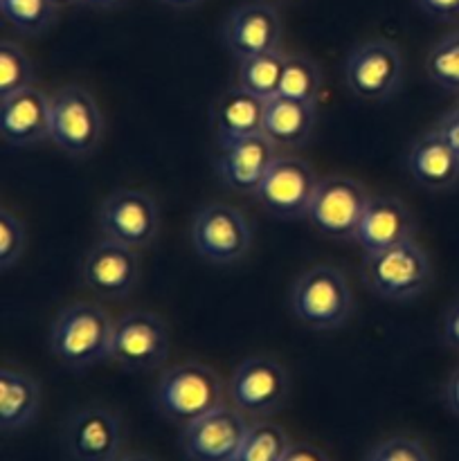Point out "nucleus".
<instances>
[{
    "instance_id": "nucleus-1",
    "label": "nucleus",
    "mask_w": 459,
    "mask_h": 461,
    "mask_svg": "<svg viewBox=\"0 0 459 461\" xmlns=\"http://www.w3.org/2000/svg\"><path fill=\"white\" fill-rule=\"evenodd\" d=\"M112 327L115 320L106 309L90 302H76L58 311L52 320L48 347L63 367L84 372L111 360Z\"/></svg>"
},
{
    "instance_id": "nucleus-2",
    "label": "nucleus",
    "mask_w": 459,
    "mask_h": 461,
    "mask_svg": "<svg viewBox=\"0 0 459 461\" xmlns=\"http://www.w3.org/2000/svg\"><path fill=\"white\" fill-rule=\"evenodd\" d=\"M151 401L165 421L184 428L225 405L228 385L212 367L189 360L160 374Z\"/></svg>"
},
{
    "instance_id": "nucleus-3",
    "label": "nucleus",
    "mask_w": 459,
    "mask_h": 461,
    "mask_svg": "<svg viewBox=\"0 0 459 461\" xmlns=\"http://www.w3.org/2000/svg\"><path fill=\"white\" fill-rule=\"evenodd\" d=\"M360 270L369 291L387 302H410L432 284L430 257L414 239L367 252Z\"/></svg>"
},
{
    "instance_id": "nucleus-4",
    "label": "nucleus",
    "mask_w": 459,
    "mask_h": 461,
    "mask_svg": "<svg viewBox=\"0 0 459 461\" xmlns=\"http://www.w3.org/2000/svg\"><path fill=\"white\" fill-rule=\"evenodd\" d=\"M354 309L349 282L333 266H313L295 279L291 311L310 331H336L345 327Z\"/></svg>"
},
{
    "instance_id": "nucleus-5",
    "label": "nucleus",
    "mask_w": 459,
    "mask_h": 461,
    "mask_svg": "<svg viewBox=\"0 0 459 461\" xmlns=\"http://www.w3.org/2000/svg\"><path fill=\"white\" fill-rule=\"evenodd\" d=\"M291 376L286 367L270 356H250L232 372L228 381L230 405L250 421H261L286 405Z\"/></svg>"
},
{
    "instance_id": "nucleus-6",
    "label": "nucleus",
    "mask_w": 459,
    "mask_h": 461,
    "mask_svg": "<svg viewBox=\"0 0 459 461\" xmlns=\"http://www.w3.org/2000/svg\"><path fill=\"white\" fill-rule=\"evenodd\" d=\"M248 216L228 203H207L194 214L192 246L205 261L230 266L241 261L252 248Z\"/></svg>"
},
{
    "instance_id": "nucleus-7",
    "label": "nucleus",
    "mask_w": 459,
    "mask_h": 461,
    "mask_svg": "<svg viewBox=\"0 0 459 461\" xmlns=\"http://www.w3.org/2000/svg\"><path fill=\"white\" fill-rule=\"evenodd\" d=\"M104 138V115L81 86H63L52 95L50 140L68 156H88Z\"/></svg>"
},
{
    "instance_id": "nucleus-8",
    "label": "nucleus",
    "mask_w": 459,
    "mask_h": 461,
    "mask_svg": "<svg viewBox=\"0 0 459 461\" xmlns=\"http://www.w3.org/2000/svg\"><path fill=\"white\" fill-rule=\"evenodd\" d=\"M169 356V329L148 311H129L112 327L111 360L126 372H151Z\"/></svg>"
},
{
    "instance_id": "nucleus-9",
    "label": "nucleus",
    "mask_w": 459,
    "mask_h": 461,
    "mask_svg": "<svg viewBox=\"0 0 459 461\" xmlns=\"http://www.w3.org/2000/svg\"><path fill=\"white\" fill-rule=\"evenodd\" d=\"M369 201L372 196L358 180L349 176H327L320 180L306 219L322 237L354 241Z\"/></svg>"
},
{
    "instance_id": "nucleus-10",
    "label": "nucleus",
    "mask_w": 459,
    "mask_h": 461,
    "mask_svg": "<svg viewBox=\"0 0 459 461\" xmlns=\"http://www.w3.org/2000/svg\"><path fill=\"white\" fill-rule=\"evenodd\" d=\"M320 180L313 167L302 158L277 156L255 198L274 219H306Z\"/></svg>"
},
{
    "instance_id": "nucleus-11",
    "label": "nucleus",
    "mask_w": 459,
    "mask_h": 461,
    "mask_svg": "<svg viewBox=\"0 0 459 461\" xmlns=\"http://www.w3.org/2000/svg\"><path fill=\"white\" fill-rule=\"evenodd\" d=\"M97 223L104 239L142 250L160 232V210L142 189L122 187L102 203Z\"/></svg>"
},
{
    "instance_id": "nucleus-12",
    "label": "nucleus",
    "mask_w": 459,
    "mask_h": 461,
    "mask_svg": "<svg viewBox=\"0 0 459 461\" xmlns=\"http://www.w3.org/2000/svg\"><path fill=\"white\" fill-rule=\"evenodd\" d=\"M351 93L364 102H385L403 81V57L392 41L374 39L356 45L345 61Z\"/></svg>"
},
{
    "instance_id": "nucleus-13",
    "label": "nucleus",
    "mask_w": 459,
    "mask_h": 461,
    "mask_svg": "<svg viewBox=\"0 0 459 461\" xmlns=\"http://www.w3.org/2000/svg\"><path fill=\"white\" fill-rule=\"evenodd\" d=\"M79 277L88 291L102 300H124L138 288L142 277L140 250L104 239L86 250Z\"/></svg>"
},
{
    "instance_id": "nucleus-14",
    "label": "nucleus",
    "mask_w": 459,
    "mask_h": 461,
    "mask_svg": "<svg viewBox=\"0 0 459 461\" xmlns=\"http://www.w3.org/2000/svg\"><path fill=\"white\" fill-rule=\"evenodd\" d=\"M250 423L246 414L225 403L183 428L180 450L189 461H234Z\"/></svg>"
},
{
    "instance_id": "nucleus-15",
    "label": "nucleus",
    "mask_w": 459,
    "mask_h": 461,
    "mask_svg": "<svg viewBox=\"0 0 459 461\" xmlns=\"http://www.w3.org/2000/svg\"><path fill=\"white\" fill-rule=\"evenodd\" d=\"M63 446L72 461H117L124 455V428L115 412L88 405L66 421Z\"/></svg>"
},
{
    "instance_id": "nucleus-16",
    "label": "nucleus",
    "mask_w": 459,
    "mask_h": 461,
    "mask_svg": "<svg viewBox=\"0 0 459 461\" xmlns=\"http://www.w3.org/2000/svg\"><path fill=\"white\" fill-rule=\"evenodd\" d=\"M225 50L237 61L252 54L277 50L282 43V18L270 3H243L225 16L220 27Z\"/></svg>"
},
{
    "instance_id": "nucleus-17",
    "label": "nucleus",
    "mask_w": 459,
    "mask_h": 461,
    "mask_svg": "<svg viewBox=\"0 0 459 461\" xmlns=\"http://www.w3.org/2000/svg\"><path fill=\"white\" fill-rule=\"evenodd\" d=\"M274 149L277 147L264 133L223 144L214 158L216 174L223 180L225 187L232 189L234 194L256 196L261 183L277 158Z\"/></svg>"
},
{
    "instance_id": "nucleus-18",
    "label": "nucleus",
    "mask_w": 459,
    "mask_h": 461,
    "mask_svg": "<svg viewBox=\"0 0 459 461\" xmlns=\"http://www.w3.org/2000/svg\"><path fill=\"white\" fill-rule=\"evenodd\" d=\"M52 95L36 86L0 97V135L7 147L25 149L50 140Z\"/></svg>"
},
{
    "instance_id": "nucleus-19",
    "label": "nucleus",
    "mask_w": 459,
    "mask_h": 461,
    "mask_svg": "<svg viewBox=\"0 0 459 461\" xmlns=\"http://www.w3.org/2000/svg\"><path fill=\"white\" fill-rule=\"evenodd\" d=\"M417 223L412 212L408 210L400 198L396 196H372L354 241L363 248V252H378L414 239Z\"/></svg>"
},
{
    "instance_id": "nucleus-20",
    "label": "nucleus",
    "mask_w": 459,
    "mask_h": 461,
    "mask_svg": "<svg viewBox=\"0 0 459 461\" xmlns=\"http://www.w3.org/2000/svg\"><path fill=\"white\" fill-rule=\"evenodd\" d=\"M266 99L248 93L241 86H230L214 99L210 108V124L216 144L237 142L264 133Z\"/></svg>"
},
{
    "instance_id": "nucleus-21",
    "label": "nucleus",
    "mask_w": 459,
    "mask_h": 461,
    "mask_svg": "<svg viewBox=\"0 0 459 461\" xmlns=\"http://www.w3.org/2000/svg\"><path fill=\"white\" fill-rule=\"evenodd\" d=\"M412 180L430 192H444L459 183V153L436 129L418 135L405 156Z\"/></svg>"
},
{
    "instance_id": "nucleus-22",
    "label": "nucleus",
    "mask_w": 459,
    "mask_h": 461,
    "mask_svg": "<svg viewBox=\"0 0 459 461\" xmlns=\"http://www.w3.org/2000/svg\"><path fill=\"white\" fill-rule=\"evenodd\" d=\"M315 129V104L277 95L266 102L264 135L274 147H304Z\"/></svg>"
},
{
    "instance_id": "nucleus-23",
    "label": "nucleus",
    "mask_w": 459,
    "mask_h": 461,
    "mask_svg": "<svg viewBox=\"0 0 459 461\" xmlns=\"http://www.w3.org/2000/svg\"><path fill=\"white\" fill-rule=\"evenodd\" d=\"M40 410V385L18 369L0 372V428L4 435L30 426Z\"/></svg>"
},
{
    "instance_id": "nucleus-24",
    "label": "nucleus",
    "mask_w": 459,
    "mask_h": 461,
    "mask_svg": "<svg viewBox=\"0 0 459 461\" xmlns=\"http://www.w3.org/2000/svg\"><path fill=\"white\" fill-rule=\"evenodd\" d=\"M284 66H286V54L279 48L261 54H252V57L238 61L237 84L246 88L248 93L268 102V99L279 95Z\"/></svg>"
},
{
    "instance_id": "nucleus-25",
    "label": "nucleus",
    "mask_w": 459,
    "mask_h": 461,
    "mask_svg": "<svg viewBox=\"0 0 459 461\" xmlns=\"http://www.w3.org/2000/svg\"><path fill=\"white\" fill-rule=\"evenodd\" d=\"M322 93V70L318 63L304 54H291L286 57L284 66L282 84H279V95L297 102H318Z\"/></svg>"
},
{
    "instance_id": "nucleus-26",
    "label": "nucleus",
    "mask_w": 459,
    "mask_h": 461,
    "mask_svg": "<svg viewBox=\"0 0 459 461\" xmlns=\"http://www.w3.org/2000/svg\"><path fill=\"white\" fill-rule=\"evenodd\" d=\"M426 75L436 88L459 95V32L441 36L428 50Z\"/></svg>"
},
{
    "instance_id": "nucleus-27",
    "label": "nucleus",
    "mask_w": 459,
    "mask_h": 461,
    "mask_svg": "<svg viewBox=\"0 0 459 461\" xmlns=\"http://www.w3.org/2000/svg\"><path fill=\"white\" fill-rule=\"evenodd\" d=\"M288 446H291V439L286 432L274 423L261 419V421L250 423L246 441L234 461H282Z\"/></svg>"
},
{
    "instance_id": "nucleus-28",
    "label": "nucleus",
    "mask_w": 459,
    "mask_h": 461,
    "mask_svg": "<svg viewBox=\"0 0 459 461\" xmlns=\"http://www.w3.org/2000/svg\"><path fill=\"white\" fill-rule=\"evenodd\" d=\"M57 9L52 0H0L4 21L25 36L48 30L57 18Z\"/></svg>"
},
{
    "instance_id": "nucleus-29",
    "label": "nucleus",
    "mask_w": 459,
    "mask_h": 461,
    "mask_svg": "<svg viewBox=\"0 0 459 461\" xmlns=\"http://www.w3.org/2000/svg\"><path fill=\"white\" fill-rule=\"evenodd\" d=\"M34 86V66L25 50L14 41L0 43V97Z\"/></svg>"
},
{
    "instance_id": "nucleus-30",
    "label": "nucleus",
    "mask_w": 459,
    "mask_h": 461,
    "mask_svg": "<svg viewBox=\"0 0 459 461\" xmlns=\"http://www.w3.org/2000/svg\"><path fill=\"white\" fill-rule=\"evenodd\" d=\"M27 246V232L22 221L9 210L0 214V270L7 273L21 261Z\"/></svg>"
},
{
    "instance_id": "nucleus-31",
    "label": "nucleus",
    "mask_w": 459,
    "mask_h": 461,
    "mask_svg": "<svg viewBox=\"0 0 459 461\" xmlns=\"http://www.w3.org/2000/svg\"><path fill=\"white\" fill-rule=\"evenodd\" d=\"M364 461H432L421 441L412 437H390L369 450Z\"/></svg>"
},
{
    "instance_id": "nucleus-32",
    "label": "nucleus",
    "mask_w": 459,
    "mask_h": 461,
    "mask_svg": "<svg viewBox=\"0 0 459 461\" xmlns=\"http://www.w3.org/2000/svg\"><path fill=\"white\" fill-rule=\"evenodd\" d=\"M428 18L439 23L459 21V0H414Z\"/></svg>"
},
{
    "instance_id": "nucleus-33",
    "label": "nucleus",
    "mask_w": 459,
    "mask_h": 461,
    "mask_svg": "<svg viewBox=\"0 0 459 461\" xmlns=\"http://www.w3.org/2000/svg\"><path fill=\"white\" fill-rule=\"evenodd\" d=\"M441 340L448 349L459 354V300L453 302L441 318Z\"/></svg>"
},
{
    "instance_id": "nucleus-34",
    "label": "nucleus",
    "mask_w": 459,
    "mask_h": 461,
    "mask_svg": "<svg viewBox=\"0 0 459 461\" xmlns=\"http://www.w3.org/2000/svg\"><path fill=\"white\" fill-rule=\"evenodd\" d=\"M441 135H444L446 142L459 153V104L454 108H450L446 115H441L439 124L435 126Z\"/></svg>"
},
{
    "instance_id": "nucleus-35",
    "label": "nucleus",
    "mask_w": 459,
    "mask_h": 461,
    "mask_svg": "<svg viewBox=\"0 0 459 461\" xmlns=\"http://www.w3.org/2000/svg\"><path fill=\"white\" fill-rule=\"evenodd\" d=\"M282 461H328V457L324 455V450L318 448V446L300 441V444L288 446L286 455H284Z\"/></svg>"
},
{
    "instance_id": "nucleus-36",
    "label": "nucleus",
    "mask_w": 459,
    "mask_h": 461,
    "mask_svg": "<svg viewBox=\"0 0 459 461\" xmlns=\"http://www.w3.org/2000/svg\"><path fill=\"white\" fill-rule=\"evenodd\" d=\"M441 401H444L446 410L454 419H459V367L453 369V374L446 378L444 390H441Z\"/></svg>"
},
{
    "instance_id": "nucleus-37",
    "label": "nucleus",
    "mask_w": 459,
    "mask_h": 461,
    "mask_svg": "<svg viewBox=\"0 0 459 461\" xmlns=\"http://www.w3.org/2000/svg\"><path fill=\"white\" fill-rule=\"evenodd\" d=\"M162 5H166L169 9H178V12H184V9H194L202 3V0H160Z\"/></svg>"
},
{
    "instance_id": "nucleus-38",
    "label": "nucleus",
    "mask_w": 459,
    "mask_h": 461,
    "mask_svg": "<svg viewBox=\"0 0 459 461\" xmlns=\"http://www.w3.org/2000/svg\"><path fill=\"white\" fill-rule=\"evenodd\" d=\"M122 3H124V0H81V5H88V7L93 9H112Z\"/></svg>"
},
{
    "instance_id": "nucleus-39",
    "label": "nucleus",
    "mask_w": 459,
    "mask_h": 461,
    "mask_svg": "<svg viewBox=\"0 0 459 461\" xmlns=\"http://www.w3.org/2000/svg\"><path fill=\"white\" fill-rule=\"evenodd\" d=\"M117 461H153L148 455H142V453H124Z\"/></svg>"
},
{
    "instance_id": "nucleus-40",
    "label": "nucleus",
    "mask_w": 459,
    "mask_h": 461,
    "mask_svg": "<svg viewBox=\"0 0 459 461\" xmlns=\"http://www.w3.org/2000/svg\"><path fill=\"white\" fill-rule=\"evenodd\" d=\"M57 7H70V5H79L81 0H52Z\"/></svg>"
},
{
    "instance_id": "nucleus-41",
    "label": "nucleus",
    "mask_w": 459,
    "mask_h": 461,
    "mask_svg": "<svg viewBox=\"0 0 459 461\" xmlns=\"http://www.w3.org/2000/svg\"><path fill=\"white\" fill-rule=\"evenodd\" d=\"M266 3H270V5H286V3H291V0H266Z\"/></svg>"
}]
</instances>
